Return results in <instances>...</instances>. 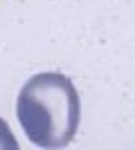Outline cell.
<instances>
[{"label":"cell","instance_id":"obj_1","mask_svg":"<svg viewBox=\"0 0 135 150\" xmlns=\"http://www.w3.org/2000/svg\"><path fill=\"white\" fill-rule=\"evenodd\" d=\"M16 114L34 146L59 150L70 144L79 130L81 99L65 74L41 72L20 88Z\"/></svg>","mask_w":135,"mask_h":150},{"label":"cell","instance_id":"obj_2","mask_svg":"<svg viewBox=\"0 0 135 150\" xmlns=\"http://www.w3.org/2000/svg\"><path fill=\"white\" fill-rule=\"evenodd\" d=\"M0 150H20L14 132L9 130V125L5 123L2 117H0Z\"/></svg>","mask_w":135,"mask_h":150}]
</instances>
